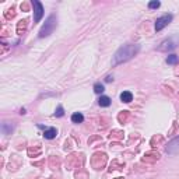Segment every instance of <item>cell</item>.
I'll return each instance as SVG.
<instances>
[{
  "instance_id": "1",
  "label": "cell",
  "mask_w": 179,
  "mask_h": 179,
  "mask_svg": "<svg viewBox=\"0 0 179 179\" xmlns=\"http://www.w3.org/2000/svg\"><path fill=\"white\" fill-rule=\"evenodd\" d=\"M138 49H140L138 45H125V46L119 48V50L115 53V60H113V63H115V64H119V63L127 62V60H130L133 56H136Z\"/></svg>"
},
{
  "instance_id": "4",
  "label": "cell",
  "mask_w": 179,
  "mask_h": 179,
  "mask_svg": "<svg viewBox=\"0 0 179 179\" xmlns=\"http://www.w3.org/2000/svg\"><path fill=\"white\" fill-rule=\"evenodd\" d=\"M172 18H173L172 14H164V16H161L160 18H157V21H155V31H161V29H164L171 21H172Z\"/></svg>"
},
{
  "instance_id": "14",
  "label": "cell",
  "mask_w": 179,
  "mask_h": 179,
  "mask_svg": "<svg viewBox=\"0 0 179 179\" xmlns=\"http://www.w3.org/2000/svg\"><path fill=\"white\" fill-rule=\"evenodd\" d=\"M64 115V111H63V107H57L56 112H55V116H63Z\"/></svg>"
},
{
  "instance_id": "3",
  "label": "cell",
  "mask_w": 179,
  "mask_h": 179,
  "mask_svg": "<svg viewBox=\"0 0 179 179\" xmlns=\"http://www.w3.org/2000/svg\"><path fill=\"white\" fill-rule=\"evenodd\" d=\"M178 45H179V37H172V38H168V39H165V41L161 42L158 50H164V52L172 50V49H175Z\"/></svg>"
},
{
  "instance_id": "8",
  "label": "cell",
  "mask_w": 179,
  "mask_h": 179,
  "mask_svg": "<svg viewBox=\"0 0 179 179\" xmlns=\"http://www.w3.org/2000/svg\"><path fill=\"white\" fill-rule=\"evenodd\" d=\"M120 101H122V102H126V104H129V102L133 101V94L130 91H123L122 94H120Z\"/></svg>"
},
{
  "instance_id": "12",
  "label": "cell",
  "mask_w": 179,
  "mask_h": 179,
  "mask_svg": "<svg viewBox=\"0 0 179 179\" xmlns=\"http://www.w3.org/2000/svg\"><path fill=\"white\" fill-rule=\"evenodd\" d=\"M178 62H179V57L176 56V55H169V56L167 57V63H168V64H176Z\"/></svg>"
},
{
  "instance_id": "9",
  "label": "cell",
  "mask_w": 179,
  "mask_h": 179,
  "mask_svg": "<svg viewBox=\"0 0 179 179\" xmlns=\"http://www.w3.org/2000/svg\"><path fill=\"white\" fill-rule=\"evenodd\" d=\"M111 98L107 97V95H101L99 99H98V104H99V107H104V108H108L111 105Z\"/></svg>"
},
{
  "instance_id": "15",
  "label": "cell",
  "mask_w": 179,
  "mask_h": 179,
  "mask_svg": "<svg viewBox=\"0 0 179 179\" xmlns=\"http://www.w3.org/2000/svg\"><path fill=\"white\" fill-rule=\"evenodd\" d=\"M112 80H113V77H112V76H108L107 79H105V81H107V83H111V81H112Z\"/></svg>"
},
{
  "instance_id": "5",
  "label": "cell",
  "mask_w": 179,
  "mask_h": 179,
  "mask_svg": "<svg viewBox=\"0 0 179 179\" xmlns=\"http://www.w3.org/2000/svg\"><path fill=\"white\" fill-rule=\"evenodd\" d=\"M32 6H34V13H35L34 21L39 22L41 18L44 17V7H42L41 2H38V0H34V2H32Z\"/></svg>"
},
{
  "instance_id": "13",
  "label": "cell",
  "mask_w": 179,
  "mask_h": 179,
  "mask_svg": "<svg viewBox=\"0 0 179 179\" xmlns=\"http://www.w3.org/2000/svg\"><path fill=\"white\" fill-rule=\"evenodd\" d=\"M160 6H161L160 2H150V3H148V7H150V9H158Z\"/></svg>"
},
{
  "instance_id": "11",
  "label": "cell",
  "mask_w": 179,
  "mask_h": 179,
  "mask_svg": "<svg viewBox=\"0 0 179 179\" xmlns=\"http://www.w3.org/2000/svg\"><path fill=\"white\" fill-rule=\"evenodd\" d=\"M104 91H105L104 84H101V83H95L94 84V92L95 94H102Z\"/></svg>"
},
{
  "instance_id": "10",
  "label": "cell",
  "mask_w": 179,
  "mask_h": 179,
  "mask_svg": "<svg viewBox=\"0 0 179 179\" xmlns=\"http://www.w3.org/2000/svg\"><path fill=\"white\" fill-rule=\"evenodd\" d=\"M72 122L73 123H83V122H84V116H83V113L74 112L72 115Z\"/></svg>"
},
{
  "instance_id": "2",
  "label": "cell",
  "mask_w": 179,
  "mask_h": 179,
  "mask_svg": "<svg viewBox=\"0 0 179 179\" xmlns=\"http://www.w3.org/2000/svg\"><path fill=\"white\" fill-rule=\"evenodd\" d=\"M56 28V16L55 14H50L48 17V20L45 21V24L42 25V28L39 29V38H45V37H49L53 29Z\"/></svg>"
},
{
  "instance_id": "6",
  "label": "cell",
  "mask_w": 179,
  "mask_h": 179,
  "mask_svg": "<svg viewBox=\"0 0 179 179\" xmlns=\"http://www.w3.org/2000/svg\"><path fill=\"white\" fill-rule=\"evenodd\" d=\"M178 151H179V137H176L167 146V153L168 154H175Z\"/></svg>"
},
{
  "instance_id": "7",
  "label": "cell",
  "mask_w": 179,
  "mask_h": 179,
  "mask_svg": "<svg viewBox=\"0 0 179 179\" xmlns=\"http://www.w3.org/2000/svg\"><path fill=\"white\" fill-rule=\"evenodd\" d=\"M44 136H45V138H48V140H52V138H55L57 136V130L55 129V127H45Z\"/></svg>"
}]
</instances>
